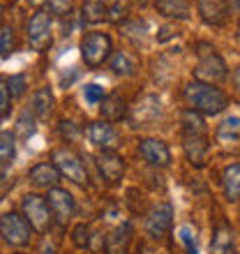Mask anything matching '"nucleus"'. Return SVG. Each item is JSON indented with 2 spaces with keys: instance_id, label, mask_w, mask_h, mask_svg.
<instances>
[{
  "instance_id": "obj_31",
  "label": "nucleus",
  "mask_w": 240,
  "mask_h": 254,
  "mask_svg": "<svg viewBox=\"0 0 240 254\" xmlns=\"http://www.w3.org/2000/svg\"><path fill=\"white\" fill-rule=\"evenodd\" d=\"M7 86H9V90H12L14 97H21V95L26 93V76H23V74L9 76V79H7Z\"/></svg>"
},
{
  "instance_id": "obj_28",
  "label": "nucleus",
  "mask_w": 240,
  "mask_h": 254,
  "mask_svg": "<svg viewBox=\"0 0 240 254\" xmlns=\"http://www.w3.org/2000/svg\"><path fill=\"white\" fill-rule=\"evenodd\" d=\"M12 49H14V30L9 26H2L0 28V56L7 58L12 54Z\"/></svg>"
},
{
  "instance_id": "obj_8",
  "label": "nucleus",
  "mask_w": 240,
  "mask_h": 254,
  "mask_svg": "<svg viewBox=\"0 0 240 254\" xmlns=\"http://www.w3.org/2000/svg\"><path fill=\"white\" fill-rule=\"evenodd\" d=\"M28 42L35 51L49 47L51 42V14L49 9H37L28 21Z\"/></svg>"
},
{
  "instance_id": "obj_26",
  "label": "nucleus",
  "mask_w": 240,
  "mask_h": 254,
  "mask_svg": "<svg viewBox=\"0 0 240 254\" xmlns=\"http://www.w3.org/2000/svg\"><path fill=\"white\" fill-rule=\"evenodd\" d=\"M16 132H19L21 139H28V136H33V132H35V111H33V109H26V111L19 116V123H16Z\"/></svg>"
},
{
  "instance_id": "obj_7",
  "label": "nucleus",
  "mask_w": 240,
  "mask_h": 254,
  "mask_svg": "<svg viewBox=\"0 0 240 254\" xmlns=\"http://www.w3.org/2000/svg\"><path fill=\"white\" fill-rule=\"evenodd\" d=\"M51 162L58 167V171L65 176L67 181L76 183V185H86V181H88L86 169H83V162H81V157L74 153V150H69V148H58V150H54Z\"/></svg>"
},
{
  "instance_id": "obj_40",
  "label": "nucleus",
  "mask_w": 240,
  "mask_h": 254,
  "mask_svg": "<svg viewBox=\"0 0 240 254\" xmlns=\"http://www.w3.org/2000/svg\"><path fill=\"white\" fill-rule=\"evenodd\" d=\"M16 254H21V252H16Z\"/></svg>"
},
{
  "instance_id": "obj_5",
  "label": "nucleus",
  "mask_w": 240,
  "mask_h": 254,
  "mask_svg": "<svg viewBox=\"0 0 240 254\" xmlns=\"http://www.w3.org/2000/svg\"><path fill=\"white\" fill-rule=\"evenodd\" d=\"M194 76L196 81H206V83L224 81L227 79V63L210 47H206V51H199V63L194 67Z\"/></svg>"
},
{
  "instance_id": "obj_39",
  "label": "nucleus",
  "mask_w": 240,
  "mask_h": 254,
  "mask_svg": "<svg viewBox=\"0 0 240 254\" xmlns=\"http://www.w3.org/2000/svg\"><path fill=\"white\" fill-rule=\"evenodd\" d=\"M238 33H240V26H238Z\"/></svg>"
},
{
  "instance_id": "obj_30",
  "label": "nucleus",
  "mask_w": 240,
  "mask_h": 254,
  "mask_svg": "<svg viewBox=\"0 0 240 254\" xmlns=\"http://www.w3.org/2000/svg\"><path fill=\"white\" fill-rule=\"evenodd\" d=\"M83 97H86L88 104H102L104 102V88L97 86V83H88L83 88Z\"/></svg>"
},
{
  "instance_id": "obj_21",
  "label": "nucleus",
  "mask_w": 240,
  "mask_h": 254,
  "mask_svg": "<svg viewBox=\"0 0 240 254\" xmlns=\"http://www.w3.org/2000/svg\"><path fill=\"white\" fill-rule=\"evenodd\" d=\"M51 107H54V95L49 88H40L37 93L33 95V111L35 116H40V118H47L51 114Z\"/></svg>"
},
{
  "instance_id": "obj_3",
  "label": "nucleus",
  "mask_w": 240,
  "mask_h": 254,
  "mask_svg": "<svg viewBox=\"0 0 240 254\" xmlns=\"http://www.w3.org/2000/svg\"><path fill=\"white\" fill-rule=\"evenodd\" d=\"M0 234H2V241L7 245H14V248H23L30 243V236H33V224L26 220V215L19 213H5L2 220H0Z\"/></svg>"
},
{
  "instance_id": "obj_27",
  "label": "nucleus",
  "mask_w": 240,
  "mask_h": 254,
  "mask_svg": "<svg viewBox=\"0 0 240 254\" xmlns=\"http://www.w3.org/2000/svg\"><path fill=\"white\" fill-rule=\"evenodd\" d=\"M238 134H240V118L238 116L227 118V121L220 125V129H217V136H220V139H236Z\"/></svg>"
},
{
  "instance_id": "obj_37",
  "label": "nucleus",
  "mask_w": 240,
  "mask_h": 254,
  "mask_svg": "<svg viewBox=\"0 0 240 254\" xmlns=\"http://www.w3.org/2000/svg\"><path fill=\"white\" fill-rule=\"evenodd\" d=\"M42 254H54V250H51V248H44V252H42Z\"/></svg>"
},
{
  "instance_id": "obj_9",
  "label": "nucleus",
  "mask_w": 240,
  "mask_h": 254,
  "mask_svg": "<svg viewBox=\"0 0 240 254\" xmlns=\"http://www.w3.org/2000/svg\"><path fill=\"white\" fill-rule=\"evenodd\" d=\"M162 116V104L155 95H143L141 100H136V104L129 111V123L134 127H143L148 123L157 121Z\"/></svg>"
},
{
  "instance_id": "obj_17",
  "label": "nucleus",
  "mask_w": 240,
  "mask_h": 254,
  "mask_svg": "<svg viewBox=\"0 0 240 254\" xmlns=\"http://www.w3.org/2000/svg\"><path fill=\"white\" fill-rule=\"evenodd\" d=\"M100 111H102V118L107 123H116V121H120V118H127V116H129L125 100H122L118 93H111L109 97H104Z\"/></svg>"
},
{
  "instance_id": "obj_11",
  "label": "nucleus",
  "mask_w": 240,
  "mask_h": 254,
  "mask_svg": "<svg viewBox=\"0 0 240 254\" xmlns=\"http://www.w3.org/2000/svg\"><path fill=\"white\" fill-rule=\"evenodd\" d=\"M47 201H49V208H51L56 222L65 227L74 215V199L69 196V192H65V190H60V188H54V190H49Z\"/></svg>"
},
{
  "instance_id": "obj_22",
  "label": "nucleus",
  "mask_w": 240,
  "mask_h": 254,
  "mask_svg": "<svg viewBox=\"0 0 240 254\" xmlns=\"http://www.w3.org/2000/svg\"><path fill=\"white\" fill-rule=\"evenodd\" d=\"M107 5H104V0H86L83 2V19L88 23H100V21L107 19Z\"/></svg>"
},
{
  "instance_id": "obj_12",
  "label": "nucleus",
  "mask_w": 240,
  "mask_h": 254,
  "mask_svg": "<svg viewBox=\"0 0 240 254\" xmlns=\"http://www.w3.org/2000/svg\"><path fill=\"white\" fill-rule=\"evenodd\" d=\"M139 153L146 162H150L153 167H169L171 164V150L164 141L160 139H143L139 143Z\"/></svg>"
},
{
  "instance_id": "obj_35",
  "label": "nucleus",
  "mask_w": 240,
  "mask_h": 254,
  "mask_svg": "<svg viewBox=\"0 0 240 254\" xmlns=\"http://www.w3.org/2000/svg\"><path fill=\"white\" fill-rule=\"evenodd\" d=\"M122 12H125V7H122V5H114L111 9H109V14H111L109 19H111V21H118L120 16H122Z\"/></svg>"
},
{
  "instance_id": "obj_19",
  "label": "nucleus",
  "mask_w": 240,
  "mask_h": 254,
  "mask_svg": "<svg viewBox=\"0 0 240 254\" xmlns=\"http://www.w3.org/2000/svg\"><path fill=\"white\" fill-rule=\"evenodd\" d=\"M222 185L229 201H240V164H231L222 174Z\"/></svg>"
},
{
  "instance_id": "obj_1",
  "label": "nucleus",
  "mask_w": 240,
  "mask_h": 254,
  "mask_svg": "<svg viewBox=\"0 0 240 254\" xmlns=\"http://www.w3.org/2000/svg\"><path fill=\"white\" fill-rule=\"evenodd\" d=\"M182 148H185L187 160L194 167H203L208 160V139H206V125L201 121V114L194 109L182 114Z\"/></svg>"
},
{
  "instance_id": "obj_25",
  "label": "nucleus",
  "mask_w": 240,
  "mask_h": 254,
  "mask_svg": "<svg viewBox=\"0 0 240 254\" xmlns=\"http://www.w3.org/2000/svg\"><path fill=\"white\" fill-rule=\"evenodd\" d=\"M127 241H129V227L122 224V227L116 229L114 234H111V238H109V252L111 254H125Z\"/></svg>"
},
{
  "instance_id": "obj_36",
  "label": "nucleus",
  "mask_w": 240,
  "mask_h": 254,
  "mask_svg": "<svg viewBox=\"0 0 240 254\" xmlns=\"http://www.w3.org/2000/svg\"><path fill=\"white\" fill-rule=\"evenodd\" d=\"M234 83H236V90H238V95H240V67L234 72Z\"/></svg>"
},
{
  "instance_id": "obj_13",
  "label": "nucleus",
  "mask_w": 240,
  "mask_h": 254,
  "mask_svg": "<svg viewBox=\"0 0 240 254\" xmlns=\"http://www.w3.org/2000/svg\"><path fill=\"white\" fill-rule=\"evenodd\" d=\"M97 169L107 183H118L125 174V160L116 150H102L97 155Z\"/></svg>"
},
{
  "instance_id": "obj_15",
  "label": "nucleus",
  "mask_w": 240,
  "mask_h": 254,
  "mask_svg": "<svg viewBox=\"0 0 240 254\" xmlns=\"http://www.w3.org/2000/svg\"><path fill=\"white\" fill-rule=\"evenodd\" d=\"M199 14L208 26H222L229 16L227 0H199Z\"/></svg>"
},
{
  "instance_id": "obj_29",
  "label": "nucleus",
  "mask_w": 240,
  "mask_h": 254,
  "mask_svg": "<svg viewBox=\"0 0 240 254\" xmlns=\"http://www.w3.org/2000/svg\"><path fill=\"white\" fill-rule=\"evenodd\" d=\"M47 9L51 16H67L72 12V0H47Z\"/></svg>"
},
{
  "instance_id": "obj_18",
  "label": "nucleus",
  "mask_w": 240,
  "mask_h": 254,
  "mask_svg": "<svg viewBox=\"0 0 240 254\" xmlns=\"http://www.w3.org/2000/svg\"><path fill=\"white\" fill-rule=\"evenodd\" d=\"M155 7L167 19H187L189 16V0H155Z\"/></svg>"
},
{
  "instance_id": "obj_10",
  "label": "nucleus",
  "mask_w": 240,
  "mask_h": 254,
  "mask_svg": "<svg viewBox=\"0 0 240 254\" xmlns=\"http://www.w3.org/2000/svg\"><path fill=\"white\" fill-rule=\"evenodd\" d=\"M171 224H174V208H171V203H157L146 217V231L153 238L167 236Z\"/></svg>"
},
{
  "instance_id": "obj_33",
  "label": "nucleus",
  "mask_w": 240,
  "mask_h": 254,
  "mask_svg": "<svg viewBox=\"0 0 240 254\" xmlns=\"http://www.w3.org/2000/svg\"><path fill=\"white\" fill-rule=\"evenodd\" d=\"M90 238H88V227L86 224H79V227L74 229V245H79V248H86Z\"/></svg>"
},
{
  "instance_id": "obj_6",
  "label": "nucleus",
  "mask_w": 240,
  "mask_h": 254,
  "mask_svg": "<svg viewBox=\"0 0 240 254\" xmlns=\"http://www.w3.org/2000/svg\"><path fill=\"white\" fill-rule=\"evenodd\" d=\"M21 208H23V215L26 220L33 224L35 231L44 234L51 224V208H49V201H44L40 194H26L23 201H21Z\"/></svg>"
},
{
  "instance_id": "obj_34",
  "label": "nucleus",
  "mask_w": 240,
  "mask_h": 254,
  "mask_svg": "<svg viewBox=\"0 0 240 254\" xmlns=\"http://www.w3.org/2000/svg\"><path fill=\"white\" fill-rule=\"evenodd\" d=\"M180 241L187 245V252H189V254H196V245H194V236H192V229H189V227H182V229H180Z\"/></svg>"
},
{
  "instance_id": "obj_38",
  "label": "nucleus",
  "mask_w": 240,
  "mask_h": 254,
  "mask_svg": "<svg viewBox=\"0 0 240 254\" xmlns=\"http://www.w3.org/2000/svg\"><path fill=\"white\" fill-rule=\"evenodd\" d=\"M28 2H33V5H37V2H40V0H28Z\"/></svg>"
},
{
  "instance_id": "obj_23",
  "label": "nucleus",
  "mask_w": 240,
  "mask_h": 254,
  "mask_svg": "<svg viewBox=\"0 0 240 254\" xmlns=\"http://www.w3.org/2000/svg\"><path fill=\"white\" fill-rule=\"evenodd\" d=\"M109 65H111V69H114L116 74H120V76H129V74L136 72V65H134V61L125 51H116V54L111 56Z\"/></svg>"
},
{
  "instance_id": "obj_2",
  "label": "nucleus",
  "mask_w": 240,
  "mask_h": 254,
  "mask_svg": "<svg viewBox=\"0 0 240 254\" xmlns=\"http://www.w3.org/2000/svg\"><path fill=\"white\" fill-rule=\"evenodd\" d=\"M185 100L196 114L203 116H217L229 107L227 93L206 81H189L185 88Z\"/></svg>"
},
{
  "instance_id": "obj_14",
  "label": "nucleus",
  "mask_w": 240,
  "mask_h": 254,
  "mask_svg": "<svg viewBox=\"0 0 240 254\" xmlns=\"http://www.w3.org/2000/svg\"><path fill=\"white\" fill-rule=\"evenodd\" d=\"M88 136H90V143H95L102 150H116L120 146V136L114 127L109 125L107 121L93 123L90 129H88Z\"/></svg>"
},
{
  "instance_id": "obj_4",
  "label": "nucleus",
  "mask_w": 240,
  "mask_h": 254,
  "mask_svg": "<svg viewBox=\"0 0 240 254\" xmlns=\"http://www.w3.org/2000/svg\"><path fill=\"white\" fill-rule=\"evenodd\" d=\"M111 56V37L104 33H88L81 40V58L88 67H100Z\"/></svg>"
},
{
  "instance_id": "obj_16",
  "label": "nucleus",
  "mask_w": 240,
  "mask_h": 254,
  "mask_svg": "<svg viewBox=\"0 0 240 254\" xmlns=\"http://www.w3.org/2000/svg\"><path fill=\"white\" fill-rule=\"evenodd\" d=\"M60 171L56 164H47V162H42V164H35L30 169V183L37 185V188H44V190H54L60 181Z\"/></svg>"
},
{
  "instance_id": "obj_24",
  "label": "nucleus",
  "mask_w": 240,
  "mask_h": 254,
  "mask_svg": "<svg viewBox=\"0 0 240 254\" xmlns=\"http://www.w3.org/2000/svg\"><path fill=\"white\" fill-rule=\"evenodd\" d=\"M14 160V134L2 132L0 134V162H2V181L7 176V167Z\"/></svg>"
},
{
  "instance_id": "obj_20",
  "label": "nucleus",
  "mask_w": 240,
  "mask_h": 254,
  "mask_svg": "<svg viewBox=\"0 0 240 254\" xmlns=\"http://www.w3.org/2000/svg\"><path fill=\"white\" fill-rule=\"evenodd\" d=\"M234 248V238H231V229L222 222L217 224L215 229V236H213V243H210V254H229Z\"/></svg>"
},
{
  "instance_id": "obj_32",
  "label": "nucleus",
  "mask_w": 240,
  "mask_h": 254,
  "mask_svg": "<svg viewBox=\"0 0 240 254\" xmlns=\"http://www.w3.org/2000/svg\"><path fill=\"white\" fill-rule=\"evenodd\" d=\"M9 86H7V81H2V86H0V116H2V121H7V116H9Z\"/></svg>"
}]
</instances>
